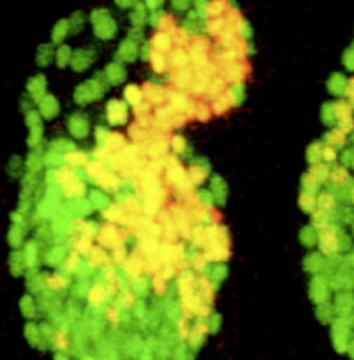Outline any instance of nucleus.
Returning <instances> with one entry per match:
<instances>
[{"mask_svg":"<svg viewBox=\"0 0 354 360\" xmlns=\"http://www.w3.org/2000/svg\"><path fill=\"white\" fill-rule=\"evenodd\" d=\"M221 8H223V3H221V1H214L208 7V11H209L211 15H218L221 13Z\"/></svg>","mask_w":354,"mask_h":360,"instance_id":"4","label":"nucleus"},{"mask_svg":"<svg viewBox=\"0 0 354 360\" xmlns=\"http://www.w3.org/2000/svg\"><path fill=\"white\" fill-rule=\"evenodd\" d=\"M57 345H58L60 348H65L67 342H65V337H64V334H58V335H57Z\"/></svg>","mask_w":354,"mask_h":360,"instance_id":"8","label":"nucleus"},{"mask_svg":"<svg viewBox=\"0 0 354 360\" xmlns=\"http://www.w3.org/2000/svg\"><path fill=\"white\" fill-rule=\"evenodd\" d=\"M108 317H110L112 321H117V320H118V312H117L115 309H112V311H110Z\"/></svg>","mask_w":354,"mask_h":360,"instance_id":"9","label":"nucleus"},{"mask_svg":"<svg viewBox=\"0 0 354 360\" xmlns=\"http://www.w3.org/2000/svg\"><path fill=\"white\" fill-rule=\"evenodd\" d=\"M88 300L93 305H97L100 304L103 300H104V290L101 285H96L91 288L90 294H88Z\"/></svg>","mask_w":354,"mask_h":360,"instance_id":"1","label":"nucleus"},{"mask_svg":"<svg viewBox=\"0 0 354 360\" xmlns=\"http://www.w3.org/2000/svg\"><path fill=\"white\" fill-rule=\"evenodd\" d=\"M90 248V241L88 240H82L79 244H78V250L81 251V252H88V250Z\"/></svg>","mask_w":354,"mask_h":360,"instance_id":"7","label":"nucleus"},{"mask_svg":"<svg viewBox=\"0 0 354 360\" xmlns=\"http://www.w3.org/2000/svg\"><path fill=\"white\" fill-rule=\"evenodd\" d=\"M47 283H48L50 287H53L55 290H60V288H63L65 285V280L61 276H55V277L50 278Z\"/></svg>","mask_w":354,"mask_h":360,"instance_id":"3","label":"nucleus"},{"mask_svg":"<svg viewBox=\"0 0 354 360\" xmlns=\"http://www.w3.org/2000/svg\"><path fill=\"white\" fill-rule=\"evenodd\" d=\"M197 172V168H191V176H194V174ZM206 176V174L204 172V171H201L195 178H194V181H197V183H201L202 181V179Z\"/></svg>","mask_w":354,"mask_h":360,"instance_id":"6","label":"nucleus"},{"mask_svg":"<svg viewBox=\"0 0 354 360\" xmlns=\"http://www.w3.org/2000/svg\"><path fill=\"white\" fill-rule=\"evenodd\" d=\"M67 161L71 164H84L86 161V157L81 153H71L67 155Z\"/></svg>","mask_w":354,"mask_h":360,"instance_id":"2","label":"nucleus"},{"mask_svg":"<svg viewBox=\"0 0 354 360\" xmlns=\"http://www.w3.org/2000/svg\"><path fill=\"white\" fill-rule=\"evenodd\" d=\"M154 287L157 288V292H158V294H162L164 290H165V287H166L165 280L161 278V277H157V278L154 280Z\"/></svg>","mask_w":354,"mask_h":360,"instance_id":"5","label":"nucleus"}]
</instances>
